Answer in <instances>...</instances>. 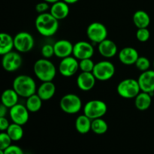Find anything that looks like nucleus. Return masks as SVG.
<instances>
[{
    "label": "nucleus",
    "instance_id": "4c0bfd02",
    "mask_svg": "<svg viewBox=\"0 0 154 154\" xmlns=\"http://www.w3.org/2000/svg\"><path fill=\"white\" fill-rule=\"evenodd\" d=\"M63 1H64L65 2H66L67 4H69V5H72V4H75V3L78 2L79 0H63Z\"/></svg>",
    "mask_w": 154,
    "mask_h": 154
},
{
    "label": "nucleus",
    "instance_id": "393cba45",
    "mask_svg": "<svg viewBox=\"0 0 154 154\" xmlns=\"http://www.w3.org/2000/svg\"><path fill=\"white\" fill-rule=\"evenodd\" d=\"M75 125L77 132H79L80 134L84 135L91 131L92 120L84 114H81L77 117Z\"/></svg>",
    "mask_w": 154,
    "mask_h": 154
},
{
    "label": "nucleus",
    "instance_id": "0eeeda50",
    "mask_svg": "<svg viewBox=\"0 0 154 154\" xmlns=\"http://www.w3.org/2000/svg\"><path fill=\"white\" fill-rule=\"evenodd\" d=\"M115 72V66L111 62L102 60L95 64L93 74L98 81H106L114 77Z\"/></svg>",
    "mask_w": 154,
    "mask_h": 154
},
{
    "label": "nucleus",
    "instance_id": "a211bd4d",
    "mask_svg": "<svg viewBox=\"0 0 154 154\" xmlns=\"http://www.w3.org/2000/svg\"><path fill=\"white\" fill-rule=\"evenodd\" d=\"M99 54L105 58H112L118 52V48L114 41L106 38L98 45Z\"/></svg>",
    "mask_w": 154,
    "mask_h": 154
},
{
    "label": "nucleus",
    "instance_id": "f8f14e48",
    "mask_svg": "<svg viewBox=\"0 0 154 154\" xmlns=\"http://www.w3.org/2000/svg\"><path fill=\"white\" fill-rule=\"evenodd\" d=\"M9 116L13 123L23 126L28 122L29 111L26 105L17 103L9 109Z\"/></svg>",
    "mask_w": 154,
    "mask_h": 154
},
{
    "label": "nucleus",
    "instance_id": "473e14b6",
    "mask_svg": "<svg viewBox=\"0 0 154 154\" xmlns=\"http://www.w3.org/2000/svg\"><path fill=\"white\" fill-rule=\"evenodd\" d=\"M41 54L42 57L45 59H50L54 55V45L51 44H45L42 46L41 50Z\"/></svg>",
    "mask_w": 154,
    "mask_h": 154
},
{
    "label": "nucleus",
    "instance_id": "ddd939ff",
    "mask_svg": "<svg viewBox=\"0 0 154 154\" xmlns=\"http://www.w3.org/2000/svg\"><path fill=\"white\" fill-rule=\"evenodd\" d=\"M94 54V48L90 42L79 41L74 45L72 55L78 60L92 58Z\"/></svg>",
    "mask_w": 154,
    "mask_h": 154
},
{
    "label": "nucleus",
    "instance_id": "c756f323",
    "mask_svg": "<svg viewBox=\"0 0 154 154\" xmlns=\"http://www.w3.org/2000/svg\"><path fill=\"white\" fill-rule=\"evenodd\" d=\"M135 67L141 71V72H145L150 69V61L148 58L145 57H139L137 60L136 63L135 64Z\"/></svg>",
    "mask_w": 154,
    "mask_h": 154
},
{
    "label": "nucleus",
    "instance_id": "f704fd0d",
    "mask_svg": "<svg viewBox=\"0 0 154 154\" xmlns=\"http://www.w3.org/2000/svg\"><path fill=\"white\" fill-rule=\"evenodd\" d=\"M50 8H51V7L49 5V3L45 1L38 2L35 5V11L38 14L46 13Z\"/></svg>",
    "mask_w": 154,
    "mask_h": 154
},
{
    "label": "nucleus",
    "instance_id": "f03ea898",
    "mask_svg": "<svg viewBox=\"0 0 154 154\" xmlns=\"http://www.w3.org/2000/svg\"><path fill=\"white\" fill-rule=\"evenodd\" d=\"M13 89L19 96L28 98L37 93V87L35 80L26 75H20L14 78Z\"/></svg>",
    "mask_w": 154,
    "mask_h": 154
},
{
    "label": "nucleus",
    "instance_id": "9b49d317",
    "mask_svg": "<svg viewBox=\"0 0 154 154\" xmlns=\"http://www.w3.org/2000/svg\"><path fill=\"white\" fill-rule=\"evenodd\" d=\"M79 69V60L75 57H68L66 58L61 59L60 65H59V72L63 76L69 78L78 72Z\"/></svg>",
    "mask_w": 154,
    "mask_h": 154
},
{
    "label": "nucleus",
    "instance_id": "5701e85b",
    "mask_svg": "<svg viewBox=\"0 0 154 154\" xmlns=\"http://www.w3.org/2000/svg\"><path fill=\"white\" fill-rule=\"evenodd\" d=\"M14 48V38L10 34L2 32L0 34V54L2 56L12 51Z\"/></svg>",
    "mask_w": 154,
    "mask_h": 154
},
{
    "label": "nucleus",
    "instance_id": "2f4dec72",
    "mask_svg": "<svg viewBox=\"0 0 154 154\" xmlns=\"http://www.w3.org/2000/svg\"><path fill=\"white\" fill-rule=\"evenodd\" d=\"M150 37V30L147 28L138 29L136 32V38L140 42H146Z\"/></svg>",
    "mask_w": 154,
    "mask_h": 154
},
{
    "label": "nucleus",
    "instance_id": "6ab92c4d",
    "mask_svg": "<svg viewBox=\"0 0 154 154\" xmlns=\"http://www.w3.org/2000/svg\"><path fill=\"white\" fill-rule=\"evenodd\" d=\"M69 4L65 2L63 0L57 2L52 4L50 8V13L58 20H64L69 14Z\"/></svg>",
    "mask_w": 154,
    "mask_h": 154
},
{
    "label": "nucleus",
    "instance_id": "1a4fd4ad",
    "mask_svg": "<svg viewBox=\"0 0 154 154\" xmlns=\"http://www.w3.org/2000/svg\"><path fill=\"white\" fill-rule=\"evenodd\" d=\"M14 48L19 53H27L32 51L35 45L34 38L27 32H20L14 37Z\"/></svg>",
    "mask_w": 154,
    "mask_h": 154
},
{
    "label": "nucleus",
    "instance_id": "bb28decb",
    "mask_svg": "<svg viewBox=\"0 0 154 154\" xmlns=\"http://www.w3.org/2000/svg\"><path fill=\"white\" fill-rule=\"evenodd\" d=\"M6 132L8 134V135L13 141H20V140L22 139L24 135L23 126L14 123H12L11 124H10L9 127L6 130Z\"/></svg>",
    "mask_w": 154,
    "mask_h": 154
},
{
    "label": "nucleus",
    "instance_id": "4be33fe9",
    "mask_svg": "<svg viewBox=\"0 0 154 154\" xmlns=\"http://www.w3.org/2000/svg\"><path fill=\"white\" fill-rule=\"evenodd\" d=\"M132 20L138 29L147 28L150 23V17L145 11L138 10L134 13Z\"/></svg>",
    "mask_w": 154,
    "mask_h": 154
},
{
    "label": "nucleus",
    "instance_id": "a878e982",
    "mask_svg": "<svg viewBox=\"0 0 154 154\" xmlns=\"http://www.w3.org/2000/svg\"><path fill=\"white\" fill-rule=\"evenodd\" d=\"M42 102L43 100L39 97L37 93H35V94L27 98L26 102V106L29 112L35 113L40 111V109L42 108Z\"/></svg>",
    "mask_w": 154,
    "mask_h": 154
},
{
    "label": "nucleus",
    "instance_id": "b1692460",
    "mask_svg": "<svg viewBox=\"0 0 154 154\" xmlns=\"http://www.w3.org/2000/svg\"><path fill=\"white\" fill-rule=\"evenodd\" d=\"M152 104V96L148 93L141 91L135 98V106L139 111H146Z\"/></svg>",
    "mask_w": 154,
    "mask_h": 154
},
{
    "label": "nucleus",
    "instance_id": "dca6fc26",
    "mask_svg": "<svg viewBox=\"0 0 154 154\" xmlns=\"http://www.w3.org/2000/svg\"><path fill=\"white\" fill-rule=\"evenodd\" d=\"M96 78L93 72H81L77 78V85L78 88L84 92L90 91L96 85Z\"/></svg>",
    "mask_w": 154,
    "mask_h": 154
},
{
    "label": "nucleus",
    "instance_id": "e433bc0d",
    "mask_svg": "<svg viewBox=\"0 0 154 154\" xmlns=\"http://www.w3.org/2000/svg\"><path fill=\"white\" fill-rule=\"evenodd\" d=\"M8 108L4 105L1 104L0 105V117H5L8 114Z\"/></svg>",
    "mask_w": 154,
    "mask_h": 154
},
{
    "label": "nucleus",
    "instance_id": "c9c22d12",
    "mask_svg": "<svg viewBox=\"0 0 154 154\" xmlns=\"http://www.w3.org/2000/svg\"><path fill=\"white\" fill-rule=\"evenodd\" d=\"M9 126H10V123L5 117H0V130L2 132H6Z\"/></svg>",
    "mask_w": 154,
    "mask_h": 154
},
{
    "label": "nucleus",
    "instance_id": "cd10ccee",
    "mask_svg": "<svg viewBox=\"0 0 154 154\" xmlns=\"http://www.w3.org/2000/svg\"><path fill=\"white\" fill-rule=\"evenodd\" d=\"M108 129L107 122L102 118H97L92 120L91 131L96 135H103L106 133Z\"/></svg>",
    "mask_w": 154,
    "mask_h": 154
},
{
    "label": "nucleus",
    "instance_id": "aec40b11",
    "mask_svg": "<svg viewBox=\"0 0 154 154\" xmlns=\"http://www.w3.org/2000/svg\"><path fill=\"white\" fill-rule=\"evenodd\" d=\"M56 85L53 81L42 82L37 89V94L43 101H48L52 99L56 93Z\"/></svg>",
    "mask_w": 154,
    "mask_h": 154
},
{
    "label": "nucleus",
    "instance_id": "4468645a",
    "mask_svg": "<svg viewBox=\"0 0 154 154\" xmlns=\"http://www.w3.org/2000/svg\"><path fill=\"white\" fill-rule=\"evenodd\" d=\"M138 81L141 91L150 93L153 96L154 93V70L149 69L141 72L138 77Z\"/></svg>",
    "mask_w": 154,
    "mask_h": 154
},
{
    "label": "nucleus",
    "instance_id": "7ed1b4c3",
    "mask_svg": "<svg viewBox=\"0 0 154 154\" xmlns=\"http://www.w3.org/2000/svg\"><path fill=\"white\" fill-rule=\"evenodd\" d=\"M35 75L42 82L53 81L57 75V69L49 59H39L33 66Z\"/></svg>",
    "mask_w": 154,
    "mask_h": 154
},
{
    "label": "nucleus",
    "instance_id": "58836bf2",
    "mask_svg": "<svg viewBox=\"0 0 154 154\" xmlns=\"http://www.w3.org/2000/svg\"><path fill=\"white\" fill-rule=\"evenodd\" d=\"M43 1L47 2H48L49 4H54V3L60 1V0H43Z\"/></svg>",
    "mask_w": 154,
    "mask_h": 154
},
{
    "label": "nucleus",
    "instance_id": "39448f33",
    "mask_svg": "<svg viewBox=\"0 0 154 154\" xmlns=\"http://www.w3.org/2000/svg\"><path fill=\"white\" fill-rule=\"evenodd\" d=\"M108 111V106L104 101L94 99L85 104L84 107V114L91 120L102 118Z\"/></svg>",
    "mask_w": 154,
    "mask_h": 154
},
{
    "label": "nucleus",
    "instance_id": "6e6552de",
    "mask_svg": "<svg viewBox=\"0 0 154 154\" xmlns=\"http://www.w3.org/2000/svg\"><path fill=\"white\" fill-rule=\"evenodd\" d=\"M108 32L106 26L100 22H93L87 29V35L89 40L99 45L102 41L108 38Z\"/></svg>",
    "mask_w": 154,
    "mask_h": 154
},
{
    "label": "nucleus",
    "instance_id": "9d476101",
    "mask_svg": "<svg viewBox=\"0 0 154 154\" xmlns=\"http://www.w3.org/2000/svg\"><path fill=\"white\" fill-rule=\"evenodd\" d=\"M22 63V57L17 52L12 51L2 56V65L4 70L8 72H16L20 68Z\"/></svg>",
    "mask_w": 154,
    "mask_h": 154
},
{
    "label": "nucleus",
    "instance_id": "ea45409f",
    "mask_svg": "<svg viewBox=\"0 0 154 154\" xmlns=\"http://www.w3.org/2000/svg\"><path fill=\"white\" fill-rule=\"evenodd\" d=\"M0 154H5L4 151H3V150H0Z\"/></svg>",
    "mask_w": 154,
    "mask_h": 154
},
{
    "label": "nucleus",
    "instance_id": "412c9836",
    "mask_svg": "<svg viewBox=\"0 0 154 154\" xmlns=\"http://www.w3.org/2000/svg\"><path fill=\"white\" fill-rule=\"evenodd\" d=\"M19 97V95L13 88L6 89L2 94V104L10 109L18 103Z\"/></svg>",
    "mask_w": 154,
    "mask_h": 154
},
{
    "label": "nucleus",
    "instance_id": "f257e3e1",
    "mask_svg": "<svg viewBox=\"0 0 154 154\" xmlns=\"http://www.w3.org/2000/svg\"><path fill=\"white\" fill-rule=\"evenodd\" d=\"M38 32L45 37H51L57 33L59 29V20L51 13L39 14L35 21Z\"/></svg>",
    "mask_w": 154,
    "mask_h": 154
},
{
    "label": "nucleus",
    "instance_id": "2eb2a0df",
    "mask_svg": "<svg viewBox=\"0 0 154 154\" xmlns=\"http://www.w3.org/2000/svg\"><path fill=\"white\" fill-rule=\"evenodd\" d=\"M54 55L58 58L63 59L72 55L74 45L70 41L61 39L54 43Z\"/></svg>",
    "mask_w": 154,
    "mask_h": 154
},
{
    "label": "nucleus",
    "instance_id": "7c9ffc66",
    "mask_svg": "<svg viewBox=\"0 0 154 154\" xmlns=\"http://www.w3.org/2000/svg\"><path fill=\"white\" fill-rule=\"evenodd\" d=\"M11 138L6 132H2L0 134V150H5L7 147L11 145Z\"/></svg>",
    "mask_w": 154,
    "mask_h": 154
},
{
    "label": "nucleus",
    "instance_id": "20e7f679",
    "mask_svg": "<svg viewBox=\"0 0 154 154\" xmlns=\"http://www.w3.org/2000/svg\"><path fill=\"white\" fill-rule=\"evenodd\" d=\"M141 91L138 80L132 78L123 80L117 87V92L119 96L126 99H135Z\"/></svg>",
    "mask_w": 154,
    "mask_h": 154
},
{
    "label": "nucleus",
    "instance_id": "a19ab883",
    "mask_svg": "<svg viewBox=\"0 0 154 154\" xmlns=\"http://www.w3.org/2000/svg\"><path fill=\"white\" fill-rule=\"evenodd\" d=\"M153 69H154V60H153Z\"/></svg>",
    "mask_w": 154,
    "mask_h": 154
},
{
    "label": "nucleus",
    "instance_id": "423d86ee",
    "mask_svg": "<svg viewBox=\"0 0 154 154\" xmlns=\"http://www.w3.org/2000/svg\"><path fill=\"white\" fill-rule=\"evenodd\" d=\"M60 107L62 111L66 114H75L81 111L82 101L78 95L69 93L63 96L60 99Z\"/></svg>",
    "mask_w": 154,
    "mask_h": 154
},
{
    "label": "nucleus",
    "instance_id": "c85d7f7f",
    "mask_svg": "<svg viewBox=\"0 0 154 154\" xmlns=\"http://www.w3.org/2000/svg\"><path fill=\"white\" fill-rule=\"evenodd\" d=\"M95 64L96 63H94L91 58L79 60V69L84 72H93Z\"/></svg>",
    "mask_w": 154,
    "mask_h": 154
},
{
    "label": "nucleus",
    "instance_id": "72a5a7b5",
    "mask_svg": "<svg viewBox=\"0 0 154 154\" xmlns=\"http://www.w3.org/2000/svg\"><path fill=\"white\" fill-rule=\"evenodd\" d=\"M3 151H4L5 154H24L22 148L20 147L19 146L14 145V144H11Z\"/></svg>",
    "mask_w": 154,
    "mask_h": 154
},
{
    "label": "nucleus",
    "instance_id": "f3484780",
    "mask_svg": "<svg viewBox=\"0 0 154 154\" xmlns=\"http://www.w3.org/2000/svg\"><path fill=\"white\" fill-rule=\"evenodd\" d=\"M138 51L132 47H126L118 53V58L120 63L126 66L135 65L139 57Z\"/></svg>",
    "mask_w": 154,
    "mask_h": 154
}]
</instances>
